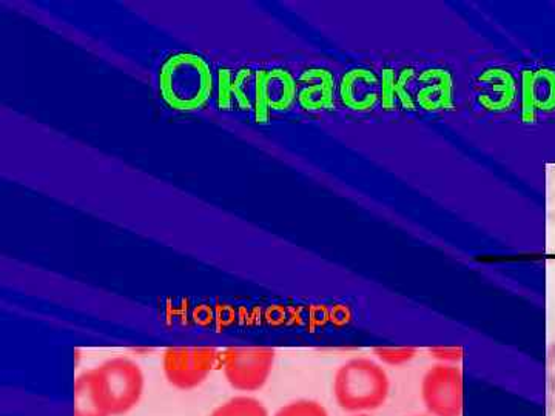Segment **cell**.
Masks as SVG:
<instances>
[{
  "label": "cell",
  "mask_w": 555,
  "mask_h": 416,
  "mask_svg": "<svg viewBox=\"0 0 555 416\" xmlns=\"http://www.w3.org/2000/svg\"><path fill=\"white\" fill-rule=\"evenodd\" d=\"M73 416H108L94 385L93 372H83L73 390Z\"/></svg>",
  "instance_id": "obj_15"
},
{
  "label": "cell",
  "mask_w": 555,
  "mask_h": 416,
  "mask_svg": "<svg viewBox=\"0 0 555 416\" xmlns=\"http://www.w3.org/2000/svg\"><path fill=\"white\" fill-rule=\"evenodd\" d=\"M547 244L554 246L555 251V213L547 217Z\"/></svg>",
  "instance_id": "obj_22"
},
{
  "label": "cell",
  "mask_w": 555,
  "mask_h": 416,
  "mask_svg": "<svg viewBox=\"0 0 555 416\" xmlns=\"http://www.w3.org/2000/svg\"><path fill=\"white\" fill-rule=\"evenodd\" d=\"M521 120L534 123L539 113L555 112V72L551 68L521 72Z\"/></svg>",
  "instance_id": "obj_9"
},
{
  "label": "cell",
  "mask_w": 555,
  "mask_h": 416,
  "mask_svg": "<svg viewBox=\"0 0 555 416\" xmlns=\"http://www.w3.org/2000/svg\"><path fill=\"white\" fill-rule=\"evenodd\" d=\"M255 72L250 68H219L215 75V100L221 112L254 109Z\"/></svg>",
  "instance_id": "obj_8"
},
{
  "label": "cell",
  "mask_w": 555,
  "mask_h": 416,
  "mask_svg": "<svg viewBox=\"0 0 555 416\" xmlns=\"http://www.w3.org/2000/svg\"><path fill=\"white\" fill-rule=\"evenodd\" d=\"M210 416H269V412L258 400L238 396L219 406Z\"/></svg>",
  "instance_id": "obj_17"
},
{
  "label": "cell",
  "mask_w": 555,
  "mask_h": 416,
  "mask_svg": "<svg viewBox=\"0 0 555 416\" xmlns=\"http://www.w3.org/2000/svg\"><path fill=\"white\" fill-rule=\"evenodd\" d=\"M546 382L547 389L555 395V341L550 346L546 353Z\"/></svg>",
  "instance_id": "obj_21"
},
{
  "label": "cell",
  "mask_w": 555,
  "mask_h": 416,
  "mask_svg": "<svg viewBox=\"0 0 555 416\" xmlns=\"http://www.w3.org/2000/svg\"><path fill=\"white\" fill-rule=\"evenodd\" d=\"M411 416H430V415H411Z\"/></svg>",
  "instance_id": "obj_24"
},
{
  "label": "cell",
  "mask_w": 555,
  "mask_h": 416,
  "mask_svg": "<svg viewBox=\"0 0 555 416\" xmlns=\"http://www.w3.org/2000/svg\"><path fill=\"white\" fill-rule=\"evenodd\" d=\"M416 80L415 68L403 67L396 69L392 67L383 68L379 75V107L387 113L403 109V112H415V93H412V86Z\"/></svg>",
  "instance_id": "obj_13"
},
{
  "label": "cell",
  "mask_w": 555,
  "mask_h": 416,
  "mask_svg": "<svg viewBox=\"0 0 555 416\" xmlns=\"http://www.w3.org/2000/svg\"><path fill=\"white\" fill-rule=\"evenodd\" d=\"M416 107L425 112H449L455 105L454 76L447 68L423 69L416 76Z\"/></svg>",
  "instance_id": "obj_10"
},
{
  "label": "cell",
  "mask_w": 555,
  "mask_h": 416,
  "mask_svg": "<svg viewBox=\"0 0 555 416\" xmlns=\"http://www.w3.org/2000/svg\"><path fill=\"white\" fill-rule=\"evenodd\" d=\"M390 387V378L383 364L371 358H353L338 368L332 390L343 411L369 414L385 406Z\"/></svg>",
  "instance_id": "obj_2"
},
{
  "label": "cell",
  "mask_w": 555,
  "mask_h": 416,
  "mask_svg": "<svg viewBox=\"0 0 555 416\" xmlns=\"http://www.w3.org/2000/svg\"><path fill=\"white\" fill-rule=\"evenodd\" d=\"M268 98L272 113H286L298 98L297 79L287 68L268 69Z\"/></svg>",
  "instance_id": "obj_14"
},
{
  "label": "cell",
  "mask_w": 555,
  "mask_h": 416,
  "mask_svg": "<svg viewBox=\"0 0 555 416\" xmlns=\"http://www.w3.org/2000/svg\"><path fill=\"white\" fill-rule=\"evenodd\" d=\"M298 104L306 112H331L335 108L337 80L327 68H306L297 79Z\"/></svg>",
  "instance_id": "obj_11"
},
{
  "label": "cell",
  "mask_w": 555,
  "mask_h": 416,
  "mask_svg": "<svg viewBox=\"0 0 555 416\" xmlns=\"http://www.w3.org/2000/svg\"><path fill=\"white\" fill-rule=\"evenodd\" d=\"M420 396L430 416H463L465 377L462 368L434 364L422 379Z\"/></svg>",
  "instance_id": "obj_4"
},
{
  "label": "cell",
  "mask_w": 555,
  "mask_h": 416,
  "mask_svg": "<svg viewBox=\"0 0 555 416\" xmlns=\"http://www.w3.org/2000/svg\"><path fill=\"white\" fill-rule=\"evenodd\" d=\"M251 115H254L255 123H258V126L269 123L270 115H272L268 98V69L266 68L255 72L254 109H251Z\"/></svg>",
  "instance_id": "obj_16"
},
{
  "label": "cell",
  "mask_w": 555,
  "mask_h": 416,
  "mask_svg": "<svg viewBox=\"0 0 555 416\" xmlns=\"http://www.w3.org/2000/svg\"><path fill=\"white\" fill-rule=\"evenodd\" d=\"M374 355L377 356L379 364L390 367L406 366L412 363L416 358V349L411 346H397V347H375Z\"/></svg>",
  "instance_id": "obj_18"
},
{
  "label": "cell",
  "mask_w": 555,
  "mask_h": 416,
  "mask_svg": "<svg viewBox=\"0 0 555 416\" xmlns=\"http://www.w3.org/2000/svg\"><path fill=\"white\" fill-rule=\"evenodd\" d=\"M275 416H328V412L323 404L312 400H298L281 407Z\"/></svg>",
  "instance_id": "obj_19"
},
{
  "label": "cell",
  "mask_w": 555,
  "mask_h": 416,
  "mask_svg": "<svg viewBox=\"0 0 555 416\" xmlns=\"http://www.w3.org/2000/svg\"><path fill=\"white\" fill-rule=\"evenodd\" d=\"M160 100L175 112H196L215 96V75L210 64L196 53L171 54L160 65Z\"/></svg>",
  "instance_id": "obj_1"
},
{
  "label": "cell",
  "mask_w": 555,
  "mask_h": 416,
  "mask_svg": "<svg viewBox=\"0 0 555 416\" xmlns=\"http://www.w3.org/2000/svg\"><path fill=\"white\" fill-rule=\"evenodd\" d=\"M219 358L221 355L210 347H171L164 353V374L177 389H195L206 381Z\"/></svg>",
  "instance_id": "obj_6"
},
{
  "label": "cell",
  "mask_w": 555,
  "mask_h": 416,
  "mask_svg": "<svg viewBox=\"0 0 555 416\" xmlns=\"http://www.w3.org/2000/svg\"><path fill=\"white\" fill-rule=\"evenodd\" d=\"M225 378L233 389L255 392L264 387L275 364L270 347H230L221 355Z\"/></svg>",
  "instance_id": "obj_5"
},
{
  "label": "cell",
  "mask_w": 555,
  "mask_h": 416,
  "mask_svg": "<svg viewBox=\"0 0 555 416\" xmlns=\"http://www.w3.org/2000/svg\"><path fill=\"white\" fill-rule=\"evenodd\" d=\"M94 385L108 416L127 414L137 406L144 390V375L127 358H113L93 368Z\"/></svg>",
  "instance_id": "obj_3"
},
{
  "label": "cell",
  "mask_w": 555,
  "mask_h": 416,
  "mask_svg": "<svg viewBox=\"0 0 555 416\" xmlns=\"http://www.w3.org/2000/svg\"><path fill=\"white\" fill-rule=\"evenodd\" d=\"M517 79L509 69L488 68L477 78V104L488 112H506L517 100Z\"/></svg>",
  "instance_id": "obj_12"
},
{
  "label": "cell",
  "mask_w": 555,
  "mask_h": 416,
  "mask_svg": "<svg viewBox=\"0 0 555 416\" xmlns=\"http://www.w3.org/2000/svg\"><path fill=\"white\" fill-rule=\"evenodd\" d=\"M429 355L437 361V364L459 366L465 358V349L462 346H434L429 347Z\"/></svg>",
  "instance_id": "obj_20"
},
{
  "label": "cell",
  "mask_w": 555,
  "mask_h": 416,
  "mask_svg": "<svg viewBox=\"0 0 555 416\" xmlns=\"http://www.w3.org/2000/svg\"><path fill=\"white\" fill-rule=\"evenodd\" d=\"M352 416H371L369 414H353Z\"/></svg>",
  "instance_id": "obj_23"
},
{
  "label": "cell",
  "mask_w": 555,
  "mask_h": 416,
  "mask_svg": "<svg viewBox=\"0 0 555 416\" xmlns=\"http://www.w3.org/2000/svg\"><path fill=\"white\" fill-rule=\"evenodd\" d=\"M382 89L379 75L374 69L356 67L347 69L338 82V100L350 112L367 113L379 105Z\"/></svg>",
  "instance_id": "obj_7"
}]
</instances>
